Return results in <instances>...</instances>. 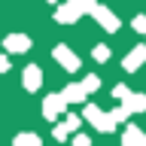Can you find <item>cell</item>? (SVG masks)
<instances>
[{
    "label": "cell",
    "instance_id": "obj_2",
    "mask_svg": "<svg viewBox=\"0 0 146 146\" xmlns=\"http://www.w3.org/2000/svg\"><path fill=\"white\" fill-rule=\"evenodd\" d=\"M85 119H88L94 128H100V131H113V128H116V119L110 116V113H100L98 107H85Z\"/></svg>",
    "mask_w": 146,
    "mask_h": 146
},
{
    "label": "cell",
    "instance_id": "obj_18",
    "mask_svg": "<svg viewBox=\"0 0 146 146\" xmlns=\"http://www.w3.org/2000/svg\"><path fill=\"white\" fill-rule=\"evenodd\" d=\"M6 67H9V61H6V58H0V70H6Z\"/></svg>",
    "mask_w": 146,
    "mask_h": 146
},
{
    "label": "cell",
    "instance_id": "obj_16",
    "mask_svg": "<svg viewBox=\"0 0 146 146\" xmlns=\"http://www.w3.org/2000/svg\"><path fill=\"white\" fill-rule=\"evenodd\" d=\"M134 31L146 34V15H137V18H134Z\"/></svg>",
    "mask_w": 146,
    "mask_h": 146
},
{
    "label": "cell",
    "instance_id": "obj_13",
    "mask_svg": "<svg viewBox=\"0 0 146 146\" xmlns=\"http://www.w3.org/2000/svg\"><path fill=\"white\" fill-rule=\"evenodd\" d=\"M98 85H100V79H98V76H88V79L82 82V88H85V94H88V91H94Z\"/></svg>",
    "mask_w": 146,
    "mask_h": 146
},
{
    "label": "cell",
    "instance_id": "obj_6",
    "mask_svg": "<svg viewBox=\"0 0 146 146\" xmlns=\"http://www.w3.org/2000/svg\"><path fill=\"white\" fill-rule=\"evenodd\" d=\"M64 107H67V100H64L61 94H49V100L43 104V113H46L49 119H55V116H58V113H61Z\"/></svg>",
    "mask_w": 146,
    "mask_h": 146
},
{
    "label": "cell",
    "instance_id": "obj_15",
    "mask_svg": "<svg viewBox=\"0 0 146 146\" xmlns=\"http://www.w3.org/2000/svg\"><path fill=\"white\" fill-rule=\"evenodd\" d=\"M64 128H67V131H76V128H79V116H67Z\"/></svg>",
    "mask_w": 146,
    "mask_h": 146
},
{
    "label": "cell",
    "instance_id": "obj_17",
    "mask_svg": "<svg viewBox=\"0 0 146 146\" xmlns=\"http://www.w3.org/2000/svg\"><path fill=\"white\" fill-rule=\"evenodd\" d=\"M76 146H88V137H76Z\"/></svg>",
    "mask_w": 146,
    "mask_h": 146
},
{
    "label": "cell",
    "instance_id": "obj_8",
    "mask_svg": "<svg viewBox=\"0 0 146 146\" xmlns=\"http://www.w3.org/2000/svg\"><path fill=\"white\" fill-rule=\"evenodd\" d=\"M25 49H31V40L21 34H12L6 36V52H25Z\"/></svg>",
    "mask_w": 146,
    "mask_h": 146
},
{
    "label": "cell",
    "instance_id": "obj_12",
    "mask_svg": "<svg viewBox=\"0 0 146 146\" xmlns=\"http://www.w3.org/2000/svg\"><path fill=\"white\" fill-rule=\"evenodd\" d=\"M15 146H40V137L25 134V137H18V140H15Z\"/></svg>",
    "mask_w": 146,
    "mask_h": 146
},
{
    "label": "cell",
    "instance_id": "obj_14",
    "mask_svg": "<svg viewBox=\"0 0 146 146\" xmlns=\"http://www.w3.org/2000/svg\"><path fill=\"white\" fill-rule=\"evenodd\" d=\"M91 55H94L98 61H107V58H110V49H107V46H98V49H94Z\"/></svg>",
    "mask_w": 146,
    "mask_h": 146
},
{
    "label": "cell",
    "instance_id": "obj_5",
    "mask_svg": "<svg viewBox=\"0 0 146 146\" xmlns=\"http://www.w3.org/2000/svg\"><path fill=\"white\" fill-rule=\"evenodd\" d=\"M122 143H125V146H146V134H143L137 125H128V128H125V137H122Z\"/></svg>",
    "mask_w": 146,
    "mask_h": 146
},
{
    "label": "cell",
    "instance_id": "obj_11",
    "mask_svg": "<svg viewBox=\"0 0 146 146\" xmlns=\"http://www.w3.org/2000/svg\"><path fill=\"white\" fill-rule=\"evenodd\" d=\"M61 98L64 100H82V98H85V88H82V85H67Z\"/></svg>",
    "mask_w": 146,
    "mask_h": 146
},
{
    "label": "cell",
    "instance_id": "obj_3",
    "mask_svg": "<svg viewBox=\"0 0 146 146\" xmlns=\"http://www.w3.org/2000/svg\"><path fill=\"white\" fill-rule=\"evenodd\" d=\"M88 12H91V15H94V18L100 21V27H104V31H116V27H119L116 15H113V12H110L107 6H100V3H94V6H91Z\"/></svg>",
    "mask_w": 146,
    "mask_h": 146
},
{
    "label": "cell",
    "instance_id": "obj_10",
    "mask_svg": "<svg viewBox=\"0 0 146 146\" xmlns=\"http://www.w3.org/2000/svg\"><path fill=\"white\" fill-rule=\"evenodd\" d=\"M25 88L27 91L40 88V67H27V70H25Z\"/></svg>",
    "mask_w": 146,
    "mask_h": 146
},
{
    "label": "cell",
    "instance_id": "obj_7",
    "mask_svg": "<svg viewBox=\"0 0 146 146\" xmlns=\"http://www.w3.org/2000/svg\"><path fill=\"white\" fill-rule=\"evenodd\" d=\"M143 61H146V46H134V49H131V55H128L122 64H125V70H137Z\"/></svg>",
    "mask_w": 146,
    "mask_h": 146
},
{
    "label": "cell",
    "instance_id": "obj_4",
    "mask_svg": "<svg viewBox=\"0 0 146 146\" xmlns=\"http://www.w3.org/2000/svg\"><path fill=\"white\" fill-rule=\"evenodd\" d=\"M55 58L61 61L64 70H76V67H79V58H76V55H73L67 46H58V49H55Z\"/></svg>",
    "mask_w": 146,
    "mask_h": 146
},
{
    "label": "cell",
    "instance_id": "obj_9",
    "mask_svg": "<svg viewBox=\"0 0 146 146\" xmlns=\"http://www.w3.org/2000/svg\"><path fill=\"white\" fill-rule=\"evenodd\" d=\"M122 107H125L128 113H140V110H146V94H131V91H128V98H125Z\"/></svg>",
    "mask_w": 146,
    "mask_h": 146
},
{
    "label": "cell",
    "instance_id": "obj_1",
    "mask_svg": "<svg viewBox=\"0 0 146 146\" xmlns=\"http://www.w3.org/2000/svg\"><path fill=\"white\" fill-rule=\"evenodd\" d=\"M94 3H98V0H70V3H64V6L55 12V18L64 21V25H70V21H76V18L85 12V9H91Z\"/></svg>",
    "mask_w": 146,
    "mask_h": 146
}]
</instances>
